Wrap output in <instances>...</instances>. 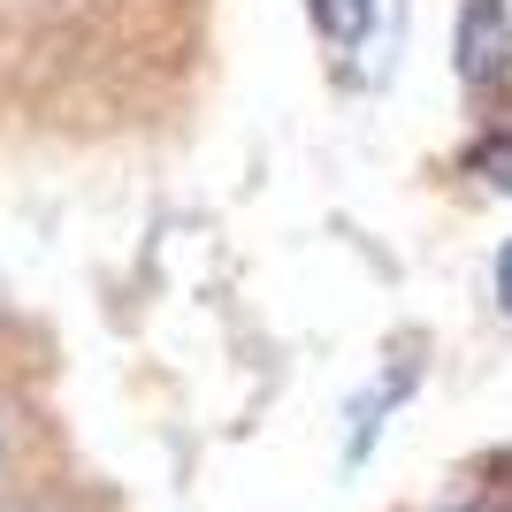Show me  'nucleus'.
<instances>
[{"label": "nucleus", "mask_w": 512, "mask_h": 512, "mask_svg": "<svg viewBox=\"0 0 512 512\" xmlns=\"http://www.w3.org/2000/svg\"><path fill=\"white\" fill-rule=\"evenodd\" d=\"M451 54H459V85L474 100H497L512 85V8L505 0H459Z\"/></svg>", "instance_id": "1"}, {"label": "nucleus", "mask_w": 512, "mask_h": 512, "mask_svg": "<svg viewBox=\"0 0 512 512\" xmlns=\"http://www.w3.org/2000/svg\"><path fill=\"white\" fill-rule=\"evenodd\" d=\"M413 352H421V337H406L398 344V360L383 367V383L367 390L360 406H352V436H344V467H360L367 451H375V436H383V413L390 406H406L413 398V383H421V360H413Z\"/></svg>", "instance_id": "2"}, {"label": "nucleus", "mask_w": 512, "mask_h": 512, "mask_svg": "<svg viewBox=\"0 0 512 512\" xmlns=\"http://www.w3.org/2000/svg\"><path fill=\"white\" fill-rule=\"evenodd\" d=\"M306 16L329 46H360L367 23H375V0H306Z\"/></svg>", "instance_id": "3"}, {"label": "nucleus", "mask_w": 512, "mask_h": 512, "mask_svg": "<svg viewBox=\"0 0 512 512\" xmlns=\"http://www.w3.org/2000/svg\"><path fill=\"white\" fill-rule=\"evenodd\" d=\"M474 169H482V184H497V192H512V130L497 123L482 146H474Z\"/></svg>", "instance_id": "4"}, {"label": "nucleus", "mask_w": 512, "mask_h": 512, "mask_svg": "<svg viewBox=\"0 0 512 512\" xmlns=\"http://www.w3.org/2000/svg\"><path fill=\"white\" fill-rule=\"evenodd\" d=\"M490 291H497V306L512 314V237L497 245V260H490Z\"/></svg>", "instance_id": "5"}, {"label": "nucleus", "mask_w": 512, "mask_h": 512, "mask_svg": "<svg viewBox=\"0 0 512 512\" xmlns=\"http://www.w3.org/2000/svg\"><path fill=\"white\" fill-rule=\"evenodd\" d=\"M451 512H512V505H490V497H482V505H451Z\"/></svg>", "instance_id": "6"}]
</instances>
